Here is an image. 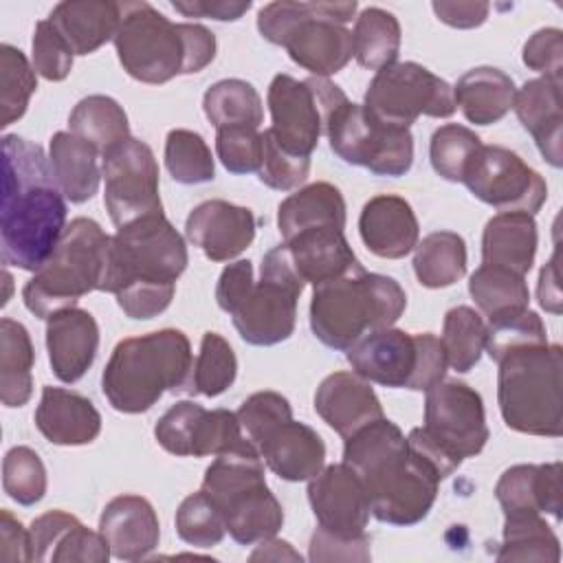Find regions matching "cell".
<instances>
[{"label": "cell", "mask_w": 563, "mask_h": 563, "mask_svg": "<svg viewBox=\"0 0 563 563\" xmlns=\"http://www.w3.org/2000/svg\"><path fill=\"white\" fill-rule=\"evenodd\" d=\"M308 501L321 530L334 537H363L369 521V497L347 464L323 466L308 482Z\"/></svg>", "instance_id": "18"}, {"label": "cell", "mask_w": 563, "mask_h": 563, "mask_svg": "<svg viewBox=\"0 0 563 563\" xmlns=\"http://www.w3.org/2000/svg\"><path fill=\"white\" fill-rule=\"evenodd\" d=\"M257 451L264 464L286 482H310L325 466L321 435L292 418L271 431L257 444Z\"/></svg>", "instance_id": "29"}, {"label": "cell", "mask_w": 563, "mask_h": 563, "mask_svg": "<svg viewBox=\"0 0 563 563\" xmlns=\"http://www.w3.org/2000/svg\"><path fill=\"white\" fill-rule=\"evenodd\" d=\"M512 110L519 123L532 134L541 156L552 165L563 163V117H561V81L537 77L526 81L517 95Z\"/></svg>", "instance_id": "30"}, {"label": "cell", "mask_w": 563, "mask_h": 563, "mask_svg": "<svg viewBox=\"0 0 563 563\" xmlns=\"http://www.w3.org/2000/svg\"><path fill=\"white\" fill-rule=\"evenodd\" d=\"M539 303L552 314H561V290H559V266H556V253L552 260L541 268L539 273V286H537Z\"/></svg>", "instance_id": "62"}, {"label": "cell", "mask_w": 563, "mask_h": 563, "mask_svg": "<svg viewBox=\"0 0 563 563\" xmlns=\"http://www.w3.org/2000/svg\"><path fill=\"white\" fill-rule=\"evenodd\" d=\"M407 308L402 286L387 275L367 273L361 264L345 275L314 286L310 330L332 350H347L367 332L391 328Z\"/></svg>", "instance_id": "6"}, {"label": "cell", "mask_w": 563, "mask_h": 563, "mask_svg": "<svg viewBox=\"0 0 563 563\" xmlns=\"http://www.w3.org/2000/svg\"><path fill=\"white\" fill-rule=\"evenodd\" d=\"M251 561H301V554L292 550L288 541L271 537L260 541L257 550L251 554Z\"/></svg>", "instance_id": "63"}, {"label": "cell", "mask_w": 563, "mask_h": 563, "mask_svg": "<svg viewBox=\"0 0 563 563\" xmlns=\"http://www.w3.org/2000/svg\"><path fill=\"white\" fill-rule=\"evenodd\" d=\"M479 145L482 139L473 130L457 123L440 125L429 143L433 172L449 183H462L464 172Z\"/></svg>", "instance_id": "48"}, {"label": "cell", "mask_w": 563, "mask_h": 563, "mask_svg": "<svg viewBox=\"0 0 563 563\" xmlns=\"http://www.w3.org/2000/svg\"><path fill=\"white\" fill-rule=\"evenodd\" d=\"M66 229V198L53 180L48 156L18 134L2 136V264L35 273Z\"/></svg>", "instance_id": "1"}, {"label": "cell", "mask_w": 563, "mask_h": 563, "mask_svg": "<svg viewBox=\"0 0 563 563\" xmlns=\"http://www.w3.org/2000/svg\"><path fill=\"white\" fill-rule=\"evenodd\" d=\"M0 561H33L31 532L7 508L0 510Z\"/></svg>", "instance_id": "59"}, {"label": "cell", "mask_w": 563, "mask_h": 563, "mask_svg": "<svg viewBox=\"0 0 563 563\" xmlns=\"http://www.w3.org/2000/svg\"><path fill=\"white\" fill-rule=\"evenodd\" d=\"M440 343L446 354L451 369L466 374L471 372L486 345V321L468 306H455L444 314Z\"/></svg>", "instance_id": "43"}, {"label": "cell", "mask_w": 563, "mask_h": 563, "mask_svg": "<svg viewBox=\"0 0 563 563\" xmlns=\"http://www.w3.org/2000/svg\"><path fill=\"white\" fill-rule=\"evenodd\" d=\"M235 376L238 358L229 341L218 332H205L200 341V352L194 358L191 378L185 394L216 398L235 383Z\"/></svg>", "instance_id": "44"}, {"label": "cell", "mask_w": 563, "mask_h": 563, "mask_svg": "<svg viewBox=\"0 0 563 563\" xmlns=\"http://www.w3.org/2000/svg\"><path fill=\"white\" fill-rule=\"evenodd\" d=\"M216 152L231 174H253L262 165L264 141L257 128L233 125L216 130Z\"/></svg>", "instance_id": "52"}, {"label": "cell", "mask_w": 563, "mask_h": 563, "mask_svg": "<svg viewBox=\"0 0 563 563\" xmlns=\"http://www.w3.org/2000/svg\"><path fill=\"white\" fill-rule=\"evenodd\" d=\"M424 394L422 431L460 462L482 453L490 433L479 391L462 380L442 378Z\"/></svg>", "instance_id": "17"}, {"label": "cell", "mask_w": 563, "mask_h": 563, "mask_svg": "<svg viewBox=\"0 0 563 563\" xmlns=\"http://www.w3.org/2000/svg\"><path fill=\"white\" fill-rule=\"evenodd\" d=\"M253 284H255L253 264L249 260H238V262L229 264L218 277V286H216L218 306L227 314H231L242 303V299L246 297V292L251 290Z\"/></svg>", "instance_id": "58"}, {"label": "cell", "mask_w": 563, "mask_h": 563, "mask_svg": "<svg viewBox=\"0 0 563 563\" xmlns=\"http://www.w3.org/2000/svg\"><path fill=\"white\" fill-rule=\"evenodd\" d=\"M172 7L185 18H213L220 22H233L251 9V0H189L172 2Z\"/></svg>", "instance_id": "61"}, {"label": "cell", "mask_w": 563, "mask_h": 563, "mask_svg": "<svg viewBox=\"0 0 563 563\" xmlns=\"http://www.w3.org/2000/svg\"><path fill=\"white\" fill-rule=\"evenodd\" d=\"M46 350L53 374L77 383L92 367L99 350V325L84 308H64L46 319Z\"/></svg>", "instance_id": "22"}, {"label": "cell", "mask_w": 563, "mask_h": 563, "mask_svg": "<svg viewBox=\"0 0 563 563\" xmlns=\"http://www.w3.org/2000/svg\"><path fill=\"white\" fill-rule=\"evenodd\" d=\"M345 358L352 365V372L369 383L391 389H409L418 361L416 334L398 328L367 332L345 350Z\"/></svg>", "instance_id": "20"}, {"label": "cell", "mask_w": 563, "mask_h": 563, "mask_svg": "<svg viewBox=\"0 0 563 563\" xmlns=\"http://www.w3.org/2000/svg\"><path fill=\"white\" fill-rule=\"evenodd\" d=\"M262 141H264V152H262V165L257 169L260 183L277 191L297 189L308 178L310 156H297L284 150L266 130L262 134Z\"/></svg>", "instance_id": "53"}, {"label": "cell", "mask_w": 563, "mask_h": 563, "mask_svg": "<svg viewBox=\"0 0 563 563\" xmlns=\"http://www.w3.org/2000/svg\"><path fill=\"white\" fill-rule=\"evenodd\" d=\"M2 277H4V286H7V292H4V297H2V306H4V303L9 301V292H11V282H13V279H11L9 271H4V273H2Z\"/></svg>", "instance_id": "64"}, {"label": "cell", "mask_w": 563, "mask_h": 563, "mask_svg": "<svg viewBox=\"0 0 563 563\" xmlns=\"http://www.w3.org/2000/svg\"><path fill=\"white\" fill-rule=\"evenodd\" d=\"M314 411L343 440L385 416L372 383L356 372L325 376L314 391Z\"/></svg>", "instance_id": "21"}, {"label": "cell", "mask_w": 563, "mask_h": 563, "mask_svg": "<svg viewBox=\"0 0 563 563\" xmlns=\"http://www.w3.org/2000/svg\"><path fill=\"white\" fill-rule=\"evenodd\" d=\"M277 227L284 242L308 229H345L343 194L330 183L306 185L279 202Z\"/></svg>", "instance_id": "35"}, {"label": "cell", "mask_w": 563, "mask_h": 563, "mask_svg": "<svg viewBox=\"0 0 563 563\" xmlns=\"http://www.w3.org/2000/svg\"><path fill=\"white\" fill-rule=\"evenodd\" d=\"M369 537H334L317 528L310 537V561H369Z\"/></svg>", "instance_id": "57"}, {"label": "cell", "mask_w": 563, "mask_h": 563, "mask_svg": "<svg viewBox=\"0 0 563 563\" xmlns=\"http://www.w3.org/2000/svg\"><path fill=\"white\" fill-rule=\"evenodd\" d=\"M202 110L216 130L233 125L260 128L264 121L262 97L244 79H220L209 86L202 97Z\"/></svg>", "instance_id": "41"}, {"label": "cell", "mask_w": 563, "mask_h": 563, "mask_svg": "<svg viewBox=\"0 0 563 563\" xmlns=\"http://www.w3.org/2000/svg\"><path fill=\"white\" fill-rule=\"evenodd\" d=\"M33 68L48 81H64L70 75L75 53L66 44V40L57 33V29L46 20H40L33 31Z\"/></svg>", "instance_id": "54"}, {"label": "cell", "mask_w": 563, "mask_h": 563, "mask_svg": "<svg viewBox=\"0 0 563 563\" xmlns=\"http://www.w3.org/2000/svg\"><path fill=\"white\" fill-rule=\"evenodd\" d=\"M413 273L424 288H446L466 275V242L455 231H433L413 249Z\"/></svg>", "instance_id": "37"}, {"label": "cell", "mask_w": 563, "mask_h": 563, "mask_svg": "<svg viewBox=\"0 0 563 563\" xmlns=\"http://www.w3.org/2000/svg\"><path fill=\"white\" fill-rule=\"evenodd\" d=\"M358 4L352 2H268L257 13L260 35L284 46L288 57L312 77H330L354 57L352 31L345 26Z\"/></svg>", "instance_id": "7"}, {"label": "cell", "mask_w": 563, "mask_h": 563, "mask_svg": "<svg viewBox=\"0 0 563 563\" xmlns=\"http://www.w3.org/2000/svg\"><path fill=\"white\" fill-rule=\"evenodd\" d=\"M200 490L220 510L227 532L240 545L275 537L284 510L264 477V460L255 446L216 455L207 466Z\"/></svg>", "instance_id": "10"}, {"label": "cell", "mask_w": 563, "mask_h": 563, "mask_svg": "<svg viewBox=\"0 0 563 563\" xmlns=\"http://www.w3.org/2000/svg\"><path fill=\"white\" fill-rule=\"evenodd\" d=\"M431 9L440 22H444L453 29H475L486 22L490 4L475 2V0H457V2L440 0V2H433Z\"/></svg>", "instance_id": "60"}, {"label": "cell", "mask_w": 563, "mask_h": 563, "mask_svg": "<svg viewBox=\"0 0 563 563\" xmlns=\"http://www.w3.org/2000/svg\"><path fill=\"white\" fill-rule=\"evenodd\" d=\"M176 532L194 548H213L224 539L227 526L213 501L198 490L180 501L176 510Z\"/></svg>", "instance_id": "50"}, {"label": "cell", "mask_w": 563, "mask_h": 563, "mask_svg": "<svg viewBox=\"0 0 563 563\" xmlns=\"http://www.w3.org/2000/svg\"><path fill=\"white\" fill-rule=\"evenodd\" d=\"M497 402L508 429L526 435L563 433V347L545 343L510 352L499 363Z\"/></svg>", "instance_id": "8"}, {"label": "cell", "mask_w": 563, "mask_h": 563, "mask_svg": "<svg viewBox=\"0 0 563 563\" xmlns=\"http://www.w3.org/2000/svg\"><path fill=\"white\" fill-rule=\"evenodd\" d=\"M99 532L121 561L147 559L161 539L154 506L141 495H119L110 499L99 517Z\"/></svg>", "instance_id": "24"}, {"label": "cell", "mask_w": 563, "mask_h": 563, "mask_svg": "<svg viewBox=\"0 0 563 563\" xmlns=\"http://www.w3.org/2000/svg\"><path fill=\"white\" fill-rule=\"evenodd\" d=\"M416 345H418V361H416V372L409 383L411 391H427L435 383H440L446 374V354L440 343V339L431 332H420L416 334Z\"/></svg>", "instance_id": "56"}, {"label": "cell", "mask_w": 563, "mask_h": 563, "mask_svg": "<svg viewBox=\"0 0 563 563\" xmlns=\"http://www.w3.org/2000/svg\"><path fill=\"white\" fill-rule=\"evenodd\" d=\"M497 561H561V543L543 515H517L504 521Z\"/></svg>", "instance_id": "42"}, {"label": "cell", "mask_w": 563, "mask_h": 563, "mask_svg": "<svg viewBox=\"0 0 563 563\" xmlns=\"http://www.w3.org/2000/svg\"><path fill=\"white\" fill-rule=\"evenodd\" d=\"M282 244L297 275L303 279V284H312V288L332 282L358 266V260L345 240L343 229L336 227L308 229Z\"/></svg>", "instance_id": "28"}, {"label": "cell", "mask_w": 563, "mask_h": 563, "mask_svg": "<svg viewBox=\"0 0 563 563\" xmlns=\"http://www.w3.org/2000/svg\"><path fill=\"white\" fill-rule=\"evenodd\" d=\"M110 238L92 218L70 220L51 257L22 288L26 310L46 321L51 314L73 308L84 295L101 290Z\"/></svg>", "instance_id": "9"}, {"label": "cell", "mask_w": 563, "mask_h": 563, "mask_svg": "<svg viewBox=\"0 0 563 563\" xmlns=\"http://www.w3.org/2000/svg\"><path fill=\"white\" fill-rule=\"evenodd\" d=\"M33 561L53 563H106L110 545L101 532L88 530L75 515L64 510H48L33 519L31 528Z\"/></svg>", "instance_id": "23"}, {"label": "cell", "mask_w": 563, "mask_h": 563, "mask_svg": "<svg viewBox=\"0 0 563 563\" xmlns=\"http://www.w3.org/2000/svg\"><path fill=\"white\" fill-rule=\"evenodd\" d=\"M330 150L347 165L365 167L374 176L398 178L413 165V136L409 128L376 119L363 103L345 99L325 123Z\"/></svg>", "instance_id": "11"}, {"label": "cell", "mask_w": 563, "mask_h": 563, "mask_svg": "<svg viewBox=\"0 0 563 563\" xmlns=\"http://www.w3.org/2000/svg\"><path fill=\"white\" fill-rule=\"evenodd\" d=\"M101 174L106 180L103 205L117 229L163 213L158 163L152 147L141 139L130 136L103 154Z\"/></svg>", "instance_id": "15"}, {"label": "cell", "mask_w": 563, "mask_h": 563, "mask_svg": "<svg viewBox=\"0 0 563 563\" xmlns=\"http://www.w3.org/2000/svg\"><path fill=\"white\" fill-rule=\"evenodd\" d=\"M187 264V244L165 213L147 216L110 238L101 292H112L125 317L154 319L172 303Z\"/></svg>", "instance_id": "3"}, {"label": "cell", "mask_w": 563, "mask_h": 563, "mask_svg": "<svg viewBox=\"0 0 563 563\" xmlns=\"http://www.w3.org/2000/svg\"><path fill=\"white\" fill-rule=\"evenodd\" d=\"M255 229L257 222L249 207L220 198L200 202L185 220L187 240L211 262H229L244 253L255 240Z\"/></svg>", "instance_id": "19"}, {"label": "cell", "mask_w": 563, "mask_h": 563, "mask_svg": "<svg viewBox=\"0 0 563 563\" xmlns=\"http://www.w3.org/2000/svg\"><path fill=\"white\" fill-rule=\"evenodd\" d=\"M165 167L180 185H200L216 178L211 150L194 130H169L165 139Z\"/></svg>", "instance_id": "46"}, {"label": "cell", "mask_w": 563, "mask_h": 563, "mask_svg": "<svg viewBox=\"0 0 563 563\" xmlns=\"http://www.w3.org/2000/svg\"><path fill=\"white\" fill-rule=\"evenodd\" d=\"M290 418H292V407L288 398L271 389L251 394L238 409V420L242 424V431L255 444V449L271 431H275L282 422Z\"/></svg>", "instance_id": "51"}, {"label": "cell", "mask_w": 563, "mask_h": 563, "mask_svg": "<svg viewBox=\"0 0 563 563\" xmlns=\"http://www.w3.org/2000/svg\"><path fill=\"white\" fill-rule=\"evenodd\" d=\"M2 488L20 506H33L46 495V468L29 446H13L2 460Z\"/></svg>", "instance_id": "49"}, {"label": "cell", "mask_w": 563, "mask_h": 563, "mask_svg": "<svg viewBox=\"0 0 563 563\" xmlns=\"http://www.w3.org/2000/svg\"><path fill=\"white\" fill-rule=\"evenodd\" d=\"M495 497L504 517L552 515L561 521V462L515 464L495 484Z\"/></svg>", "instance_id": "25"}, {"label": "cell", "mask_w": 563, "mask_h": 563, "mask_svg": "<svg viewBox=\"0 0 563 563\" xmlns=\"http://www.w3.org/2000/svg\"><path fill=\"white\" fill-rule=\"evenodd\" d=\"M191 367L194 354L187 334L165 328L119 341L103 367L101 389L112 409L143 413L165 391L185 394Z\"/></svg>", "instance_id": "5"}, {"label": "cell", "mask_w": 563, "mask_h": 563, "mask_svg": "<svg viewBox=\"0 0 563 563\" xmlns=\"http://www.w3.org/2000/svg\"><path fill=\"white\" fill-rule=\"evenodd\" d=\"M515 81L499 68L477 66L464 73L455 88V108L462 110L464 119L475 125H490L501 121L515 103Z\"/></svg>", "instance_id": "34"}, {"label": "cell", "mask_w": 563, "mask_h": 563, "mask_svg": "<svg viewBox=\"0 0 563 563\" xmlns=\"http://www.w3.org/2000/svg\"><path fill=\"white\" fill-rule=\"evenodd\" d=\"M303 286L284 244L271 249L262 257L260 282L251 286L242 303L231 312L242 341L266 347L290 339L297 323V299Z\"/></svg>", "instance_id": "12"}, {"label": "cell", "mask_w": 563, "mask_h": 563, "mask_svg": "<svg viewBox=\"0 0 563 563\" xmlns=\"http://www.w3.org/2000/svg\"><path fill=\"white\" fill-rule=\"evenodd\" d=\"M35 90L37 77L26 55L11 44H0V128L24 117Z\"/></svg>", "instance_id": "45"}, {"label": "cell", "mask_w": 563, "mask_h": 563, "mask_svg": "<svg viewBox=\"0 0 563 563\" xmlns=\"http://www.w3.org/2000/svg\"><path fill=\"white\" fill-rule=\"evenodd\" d=\"M48 22L75 55H90L114 40L121 24V2L66 0L53 7Z\"/></svg>", "instance_id": "31"}, {"label": "cell", "mask_w": 563, "mask_h": 563, "mask_svg": "<svg viewBox=\"0 0 563 563\" xmlns=\"http://www.w3.org/2000/svg\"><path fill=\"white\" fill-rule=\"evenodd\" d=\"M37 431L57 446H81L101 433V413L86 396L64 387H42L35 409Z\"/></svg>", "instance_id": "27"}, {"label": "cell", "mask_w": 563, "mask_h": 563, "mask_svg": "<svg viewBox=\"0 0 563 563\" xmlns=\"http://www.w3.org/2000/svg\"><path fill=\"white\" fill-rule=\"evenodd\" d=\"M462 183L482 202L501 211H523L534 216L545 198L548 185L519 154L501 145H479Z\"/></svg>", "instance_id": "16"}, {"label": "cell", "mask_w": 563, "mask_h": 563, "mask_svg": "<svg viewBox=\"0 0 563 563\" xmlns=\"http://www.w3.org/2000/svg\"><path fill=\"white\" fill-rule=\"evenodd\" d=\"M99 150L73 132H55L48 143V165L55 185L73 205L90 200L103 178Z\"/></svg>", "instance_id": "33"}, {"label": "cell", "mask_w": 563, "mask_h": 563, "mask_svg": "<svg viewBox=\"0 0 563 563\" xmlns=\"http://www.w3.org/2000/svg\"><path fill=\"white\" fill-rule=\"evenodd\" d=\"M468 292L488 321L526 310L530 303V290L523 275L488 264H482L471 275Z\"/></svg>", "instance_id": "40"}, {"label": "cell", "mask_w": 563, "mask_h": 563, "mask_svg": "<svg viewBox=\"0 0 563 563\" xmlns=\"http://www.w3.org/2000/svg\"><path fill=\"white\" fill-rule=\"evenodd\" d=\"M358 233L367 251L376 257L400 260L416 249L420 224L405 198L380 194L363 205Z\"/></svg>", "instance_id": "26"}, {"label": "cell", "mask_w": 563, "mask_h": 563, "mask_svg": "<svg viewBox=\"0 0 563 563\" xmlns=\"http://www.w3.org/2000/svg\"><path fill=\"white\" fill-rule=\"evenodd\" d=\"M545 343H548V332L541 317L534 310L526 308L486 323L484 350L495 363H499L510 352H517L523 347H537Z\"/></svg>", "instance_id": "47"}, {"label": "cell", "mask_w": 563, "mask_h": 563, "mask_svg": "<svg viewBox=\"0 0 563 563\" xmlns=\"http://www.w3.org/2000/svg\"><path fill=\"white\" fill-rule=\"evenodd\" d=\"M68 132L95 145L101 156L130 139V125L123 106L106 95H88L77 101L68 114Z\"/></svg>", "instance_id": "38"}, {"label": "cell", "mask_w": 563, "mask_h": 563, "mask_svg": "<svg viewBox=\"0 0 563 563\" xmlns=\"http://www.w3.org/2000/svg\"><path fill=\"white\" fill-rule=\"evenodd\" d=\"M537 222L523 211H501L493 216L482 233V264L528 275L537 255Z\"/></svg>", "instance_id": "32"}, {"label": "cell", "mask_w": 563, "mask_h": 563, "mask_svg": "<svg viewBox=\"0 0 563 563\" xmlns=\"http://www.w3.org/2000/svg\"><path fill=\"white\" fill-rule=\"evenodd\" d=\"M123 70L141 84H167L205 70L216 57V35L196 22H172L147 2H123L114 35Z\"/></svg>", "instance_id": "4"}, {"label": "cell", "mask_w": 563, "mask_h": 563, "mask_svg": "<svg viewBox=\"0 0 563 563\" xmlns=\"http://www.w3.org/2000/svg\"><path fill=\"white\" fill-rule=\"evenodd\" d=\"M523 64L541 73L548 79L561 81V70H563V33L561 29H539L528 37L523 44L521 53Z\"/></svg>", "instance_id": "55"}, {"label": "cell", "mask_w": 563, "mask_h": 563, "mask_svg": "<svg viewBox=\"0 0 563 563\" xmlns=\"http://www.w3.org/2000/svg\"><path fill=\"white\" fill-rule=\"evenodd\" d=\"M363 106L380 121L409 128L418 117L446 119L455 108L449 81L416 62H396L374 75Z\"/></svg>", "instance_id": "14"}, {"label": "cell", "mask_w": 563, "mask_h": 563, "mask_svg": "<svg viewBox=\"0 0 563 563\" xmlns=\"http://www.w3.org/2000/svg\"><path fill=\"white\" fill-rule=\"evenodd\" d=\"M354 57L367 70H383L396 64L400 53V22L380 7H367L358 13L354 31Z\"/></svg>", "instance_id": "39"}, {"label": "cell", "mask_w": 563, "mask_h": 563, "mask_svg": "<svg viewBox=\"0 0 563 563\" xmlns=\"http://www.w3.org/2000/svg\"><path fill=\"white\" fill-rule=\"evenodd\" d=\"M345 99V92L325 77H308L299 81L279 73L273 77L266 95L273 121L266 132L284 150L297 156H310L325 134L330 114Z\"/></svg>", "instance_id": "13"}, {"label": "cell", "mask_w": 563, "mask_h": 563, "mask_svg": "<svg viewBox=\"0 0 563 563\" xmlns=\"http://www.w3.org/2000/svg\"><path fill=\"white\" fill-rule=\"evenodd\" d=\"M35 350L29 330L15 319H0V398L4 407H22L33 394Z\"/></svg>", "instance_id": "36"}, {"label": "cell", "mask_w": 563, "mask_h": 563, "mask_svg": "<svg viewBox=\"0 0 563 563\" xmlns=\"http://www.w3.org/2000/svg\"><path fill=\"white\" fill-rule=\"evenodd\" d=\"M343 464L363 482L372 515L389 526L420 523L435 504L442 477L407 442L400 427L378 418L343 444Z\"/></svg>", "instance_id": "2"}]
</instances>
